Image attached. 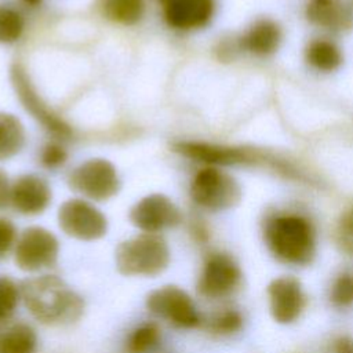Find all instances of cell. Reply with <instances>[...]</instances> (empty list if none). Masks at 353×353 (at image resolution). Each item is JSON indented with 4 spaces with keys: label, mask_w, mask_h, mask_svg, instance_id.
<instances>
[{
    "label": "cell",
    "mask_w": 353,
    "mask_h": 353,
    "mask_svg": "<svg viewBox=\"0 0 353 353\" xmlns=\"http://www.w3.org/2000/svg\"><path fill=\"white\" fill-rule=\"evenodd\" d=\"M161 339V328L156 321H145L137 325L125 339V353H149Z\"/></svg>",
    "instance_id": "7402d4cb"
},
{
    "label": "cell",
    "mask_w": 353,
    "mask_h": 353,
    "mask_svg": "<svg viewBox=\"0 0 353 353\" xmlns=\"http://www.w3.org/2000/svg\"><path fill=\"white\" fill-rule=\"evenodd\" d=\"M39 338L32 325L17 323L0 336V353H36Z\"/></svg>",
    "instance_id": "d6986e66"
},
{
    "label": "cell",
    "mask_w": 353,
    "mask_h": 353,
    "mask_svg": "<svg viewBox=\"0 0 353 353\" xmlns=\"http://www.w3.org/2000/svg\"><path fill=\"white\" fill-rule=\"evenodd\" d=\"M11 83L23 106V109L43 125L57 139H68L72 137L69 124L54 113L44 99L37 94L26 69L21 63H14L11 68Z\"/></svg>",
    "instance_id": "8fae6325"
},
{
    "label": "cell",
    "mask_w": 353,
    "mask_h": 353,
    "mask_svg": "<svg viewBox=\"0 0 353 353\" xmlns=\"http://www.w3.org/2000/svg\"><path fill=\"white\" fill-rule=\"evenodd\" d=\"M263 240L269 252L285 265L306 266L316 255L314 225L301 212L280 211L266 216Z\"/></svg>",
    "instance_id": "7a4b0ae2"
},
{
    "label": "cell",
    "mask_w": 353,
    "mask_h": 353,
    "mask_svg": "<svg viewBox=\"0 0 353 353\" xmlns=\"http://www.w3.org/2000/svg\"><path fill=\"white\" fill-rule=\"evenodd\" d=\"M70 188L92 201H105L117 194L120 179L114 165L105 159H90L69 175Z\"/></svg>",
    "instance_id": "30bf717a"
},
{
    "label": "cell",
    "mask_w": 353,
    "mask_h": 353,
    "mask_svg": "<svg viewBox=\"0 0 353 353\" xmlns=\"http://www.w3.org/2000/svg\"><path fill=\"white\" fill-rule=\"evenodd\" d=\"M280 43L281 29L272 19L256 21L237 41L240 50L256 57H268L273 54L279 48Z\"/></svg>",
    "instance_id": "e0dca14e"
},
{
    "label": "cell",
    "mask_w": 353,
    "mask_h": 353,
    "mask_svg": "<svg viewBox=\"0 0 353 353\" xmlns=\"http://www.w3.org/2000/svg\"><path fill=\"white\" fill-rule=\"evenodd\" d=\"M131 223L143 233L160 234L182 222L178 205L165 194L152 193L138 200L130 210Z\"/></svg>",
    "instance_id": "7c38bea8"
},
{
    "label": "cell",
    "mask_w": 353,
    "mask_h": 353,
    "mask_svg": "<svg viewBox=\"0 0 353 353\" xmlns=\"http://www.w3.org/2000/svg\"><path fill=\"white\" fill-rule=\"evenodd\" d=\"M172 149L183 157L203 163L210 167L222 165H247V164H268L274 167L279 172L287 176L302 175L285 160H280L273 154L263 153L258 149L243 148V146H226L214 145L207 142L196 141H179L172 145Z\"/></svg>",
    "instance_id": "277c9868"
},
{
    "label": "cell",
    "mask_w": 353,
    "mask_h": 353,
    "mask_svg": "<svg viewBox=\"0 0 353 353\" xmlns=\"http://www.w3.org/2000/svg\"><path fill=\"white\" fill-rule=\"evenodd\" d=\"M17 239L18 233L15 225L10 219L0 216V259H4L14 251Z\"/></svg>",
    "instance_id": "83f0119b"
},
{
    "label": "cell",
    "mask_w": 353,
    "mask_h": 353,
    "mask_svg": "<svg viewBox=\"0 0 353 353\" xmlns=\"http://www.w3.org/2000/svg\"><path fill=\"white\" fill-rule=\"evenodd\" d=\"M241 276V269L230 254L212 251L203 261L196 290L205 299H223L240 287Z\"/></svg>",
    "instance_id": "ba28073f"
},
{
    "label": "cell",
    "mask_w": 353,
    "mask_h": 353,
    "mask_svg": "<svg viewBox=\"0 0 353 353\" xmlns=\"http://www.w3.org/2000/svg\"><path fill=\"white\" fill-rule=\"evenodd\" d=\"M188 230H189V234H190L192 240L196 244H207L210 237H211V232H210L208 225L205 223L204 219H201L199 216H194L189 221Z\"/></svg>",
    "instance_id": "f546056e"
},
{
    "label": "cell",
    "mask_w": 353,
    "mask_h": 353,
    "mask_svg": "<svg viewBox=\"0 0 353 353\" xmlns=\"http://www.w3.org/2000/svg\"><path fill=\"white\" fill-rule=\"evenodd\" d=\"M148 312L181 330H192L203 323V317L188 291L165 284L152 290L145 301Z\"/></svg>",
    "instance_id": "5b68a950"
},
{
    "label": "cell",
    "mask_w": 353,
    "mask_h": 353,
    "mask_svg": "<svg viewBox=\"0 0 353 353\" xmlns=\"http://www.w3.org/2000/svg\"><path fill=\"white\" fill-rule=\"evenodd\" d=\"M330 301L336 307H350L353 306V273L342 272L339 273L330 288Z\"/></svg>",
    "instance_id": "484cf974"
},
{
    "label": "cell",
    "mask_w": 353,
    "mask_h": 353,
    "mask_svg": "<svg viewBox=\"0 0 353 353\" xmlns=\"http://www.w3.org/2000/svg\"><path fill=\"white\" fill-rule=\"evenodd\" d=\"M19 287L26 310L44 325H72L84 314L83 296L55 274L43 273L29 277Z\"/></svg>",
    "instance_id": "6da1fadb"
},
{
    "label": "cell",
    "mask_w": 353,
    "mask_h": 353,
    "mask_svg": "<svg viewBox=\"0 0 353 353\" xmlns=\"http://www.w3.org/2000/svg\"><path fill=\"white\" fill-rule=\"evenodd\" d=\"M189 192L197 207L211 212L229 210L240 200V186L236 179L210 165L196 172Z\"/></svg>",
    "instance_id": "8992f818"
},
{
    "label": "cell",
    "mask_w": 353,
    "mask_h": 353,
    "mask_svg": "<svg viewBox=\"0 0 353 353\" xmlns=\"http://www.w3.org/2000/svg\"><path fill=\"white\" fill-rule=\"evenodd\" d=\"M269 310L276 323L296 321L306 307V295L301 281L294 276L276 277L268 285Z\"/></svg>",
    "instance_id": "4fadbf2b"
},
{
    "label": "cell",
    "mask_w": 353,
    "mask_h": 353,
    "mask_svg": "<svg viewBox=\"0 0 353 353\" xmlns=\"http://www.w3.org/2000/svg\"><path fill=\"white\" fill-rule=\"evenodd\" d=\"M25 3V6H29V7H36L41 3V0H22Z\"/></svg>",
    "instance_id": "d6a6232c"
},
{
    "label": "cell",
    "mask_w": 353,
    "mask_h": 353,
    "mask_svg": "<svg viewBox=\"0 0 353 353\" xmlns=\"http://www.w3.org/2000/svg\"><path fill=\"white\" fill-rule=\"evenodd\" d=\"M335 241L345 255L353 258V205L341 214L335 226Z\"/></svg>",
    "instance_id": "4316f807"
},
{
    "label": "cell",
    "mask_w": 353,
    "mask_h": 353,
    "mask_svg": "<svg viewBox=\"0 0 353 353\" xmlns=\"http://www.w3.org/2000/svg\"><path fill=\"white\" fill-rule=\"evenodd\" d=\"M40 160L44 167L54 170V168L62 167L66 163L68 153L59 143L52 142L43 148L40 153Z\"/></svg>",
    "instance_id": "f1b7e54d"
},
{
    "label": "cell",
    "mask_w": 353,
    "mask_h": 353,
    "mask_svg": "<svg viewBox=\"0 0 353 353\" xmlns=\"http://www.w3.org/2000/svg\"><path fill=\"white\" fill-rule=\"evenodd\" d=\"M52 199L47 181L34 174H25L11 185L10 204L22 215H39L47 210Z\"/></svg>",
    "instance_id": "9a60e30c"
},
{
    "label": "cell",
    "mask_w": 353,
    "mask_h": 353,
    "mask_svg": "<svg viewBox=\"0 0 353 353\" xmlns=\"http://www.w3.org/2000/svg\"><path fill=\"white\" fill-rule=\"evenodd\" d=\"M59 250V240L51 230L43 226H29L18 234L14 262L25 273H41L58 262Z\"/></svg>",
    "instance_id": "52a82bcc"
},
{
    "label": "cell",
    "mask_w": 353,
    "mask_h": 353,
    "mask_svg": "<svg viewBox=\"0 0 353 353\" xmlns=\"http://www.w3.org/2000/svg\"><path fill=\"white\" fill-rule=\"evenodd\" d=\"M103 15L121 25L137 23L145 11L143 0H101Z\"/></svg>",
    "instance_id": "44dd1931"
},
{
    "label": "cell",
    "mask_w": 353,
    "mask_h": 353,
    "mask_svg": "<svg viewBox=\"0 0 353 353\" xmlns=\"http://www.w3.org/2000/svg\"><path fill=\"white\" fill-rule=\"evenodd\" d=\"M165 22L179 30L201 29L215 12L214 0H160Z\"/></svg>",
    "instance_id": "5bb4252c"
},
{
    "label": "cell",
    "mask_w": 353,
    "mask_h": 353,
    "mask_svg": "<svg viewBox=\"0 0 353 353\" xmlns=\"http://www.w3.org/2000/svg\"><path fill=\"white\" fill-rule=\"evenodd\" d=\"M25 29V21L19 11L10 6L0 4V43L17 41Z\"/></svg>",
    "instance_id": "cb8c5ba5"
},
{
    "label": "cell",
    "mask_w": 353,
    "mask_h": 353,
    "mask_svg": "<svg viewBox=\"0 0 353 353\" xmlns=\"http://www.w3.org/2000/svg\"><path fill=\"white\" fill-rule=\"evenodd\" d=\"M335 353H353V341L341 338L335 342Z\"/></svg>",
    "instance_id": "1f68e13d"
},
{
    "label": "cell",
    "mask_w": 353,
    "mask_h": 353,
    "mask_svg": "<svg viewBox=\"0 0 353 353\" xmlns=\"http://www.w3.org/2000/svg\"><path fill=\"white\" fill-rule=\"evenodd\" d=\"M306 17L314 26L330 32L347 30L353 25V15L341 0H309Z\"/></svg>",
    "instance_id": "2e32d148"
},
{
    "label": "cell",
    "mask_w": 353,
    "mask_h": 353,
    "mask_svg": "<svg viewBox=\"0 0 353 353\" xmlns=\"http://www.w3.org/2000/svg\"><path fill=\"white\" fill-rule=\"evenodd\" d=\"M61 230L80 241H95L108 233L105 214L85 199H70L58 210Z\"/></svg>",
    "instance_id": "9c48e42d"
},
{
    "label": "cell",
    "mask_w": 353,
    "mask_h": 353,
    "mask_svg": "<svg viewBox=\"0 0 353 353\" xmlns=\"http://www.w3.org/2000/svg\"><path fill=\"white\" fill-rule=\"evenodd\" d=\"M26 142L23 124L11 113L0 112V160L17 156Z\"/></svg>",
    "instance_id": "ac0fdd59"
},
{
    "label": "cell",
    "mask_w": 353,
    "mask_h": 353,
    "mask_svg": "<svg viewBox=\"0 0 353 353\" xmlns=\"http://www.w3.org/2000/svg\"><path fill=\"white\" fill-rule=\"evenodd\" d=\"M305 58L307 63L319 72H332L342 63L339 47L327 39L312 40L305 50Z\"/></svg>",
    "instance_id": "ffe728a7"
},
{
    "label": "cell",
    "mask_w": 353,
    "mask_h": 353,
    "mask_svg": "<svg viewBox=\"0 0 353 353\" xmlns=\"http://www.w3.org/2000/svg\"><path fill=\"white\" fill-rule=\"evenodd\" d=\"M205 328L208 332L218 336H229L239 332L243 327V314L234 307H222L214 312L207 320Z\"/></svg>",
    "instance_id": "603a6c76"
},
{
    "label": "cell",
    "mask_w": 353,
    "mask_h": 353,
    "mask_svg": "<svg viewBox=\"0 0 353 353\" xmlns=\"http://www.w3.org/2000/svg\"><path fill=\"white\" fill-rule=\"evenodd\" d=\"M114 262L123 276L157 277L170 266L171 251L161 234L141 232L117 245Z\"/></svg>",
    "instance_id": "3957f363"
},
{
    "label": "cell",
    "mask_w": 353,
    "mask_h": 353,
    "mask_svg": "<svg viewBox=\"0 0 353 353\" xmlns=\"http://www.w3.org/2000/svg\"><path fill=\"white\" fill-rule=\"evenodd\" d=\"M11 196V185L7 174L0 168V210L10 204Z\"/></svg>",
    "instance_id": "4dcf8cb0"
},
{
    "label": "cell",
    "mask_w": 353,
    "mask_h": 353,
    "mask_svg": "<svg viewBox=\"0 0 353 353\" xmlns=\"http://www.w3.org/2000/svg\"><path fill=\"white\" fill-rule=\"evenodd\" d=\"M21 301V287L8 276H0V324L7 323Z\"/></svg>",
    "instance_id": "d4e9b609"
}]
</instances>
